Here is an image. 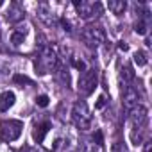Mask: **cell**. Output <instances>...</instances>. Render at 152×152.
I'll use <instances>...</instances> for the list:
<instances>
[{"label":"cell","mask_w":152,"mask_h":152,"mask_svg":"<svg viewBox=\"0 0 152 152\" xmlns=\"http://www.w3.org/2000/svg\"><path fill=\"white\" fill-rule=\"evenodd\" d=\"M34 68H36V72L39 75H47V73H50V72H54L57 68V56L48 45L41 47L39 56L34 61Z\"/></svg>","instance_id":"6da1fadb"},{"label":"cell","mask_w":152,"mask_h":152,"mask_svg":"<svg viewBox=\"0 0 152 152\" xmlns=\"http://www.w3.org/2000/svg\"><path fill=\"white\" fill-rule=\"evenodd\" d=\"M72 120L81 131H90L91 129V115L86 106V102H75L72 107Z\"/></svg>","instance_id":"7a4b0ae2"},{"label":"cell","mask_w":152,"mask_h":152,"mask_svg":"<svg viewBox=\"0 0 152 152\" xmlns=\"http://www.w3.org/2000/svg\"><path fill=\"white\" fill-rule=\"evenodd\" d=\"M97 81H99V72L97 68H86L81 77H79V86L77 90L83 93V95H91L97 88Z\"/></svg>","instance_id":"3957f363"},{"label":"cell","mask_w":152,"mask_h":152,"mask_svg":"<svg viewBox=\"0 0 152 152\" xmlns=\"http://www.w3.org/2000/svg\"><path fill=\"white\" fill-rule=\"evenodd\" d=\"M81 36H83V39H84L90 47H99V45H102V43L106 41V31H104L100 25H97V23L86 25V27L83 29Z\"/></svg>","instance_id":"277c9868"},{"label":"cell","mask_w":152,"mask_h":152,"mask_svg":"<svg viewBox=\"0 0 152 152\" xmlns=\"http://www.w3.org/2000/svg\"><path fill=\"white\" fill-rule=\"evenodd\" d=\"M23 131V122L20 120H4L0 124V134L4 141H15L22 136Z\"/></svg>","instance_id":"5b68a950"},{"label":"cell","mask_w":152,"mask_h":152,"mask_svg":"<svg viewBox=\"0 0 152 152\" xmlns=\"http://www.w3.org/2000/svg\"><path fill=\"white\" fill-rule=\"evenodd\" d=\"M73 7L77 9L79 16L84 20H93V18L102 15V4L100 2H83V0L79 2V0H75Z\"/></svg>","instance_id":"8992f818"},{"label":"cell","mask_w":152,"mask_h":152,"mask_svg":"<svg viewBox=\"0 0 152 152\" xmlns=\"http://www.w3.org/2000/svg\"><path fill=\"white\" fill-rule=\"evenodd\" d=\"M129 120H131L132 127L143 129L145 124H147V120H148V111H147V107L141 106V104H138L136 107H132V109L129 111Z\"/></svg>","instance_id":"52a82bcc"},{"label":"cell","mask_w":152,"mask_h":152,"mask_svg":"<svg viewBox=\"0 0 152 152\" xmlns=\"http://www.w3.org/2000/svg\"><path fill=\"white\" fill-rule=\"evenodd\" d=\"M138 100H140V95H138V90L132 88V86H127L125 91H124V99H122V104L125 109H132L138 106Z\"/></svg>","instance_id":"ba28073f"},{"label":"cell","mask_w":152,"mask_h":152,"mask_svg":"<svg viewBox=\"0 0 152 152\" xmlns=\"http://www.w3.org/2000/svg\"><path fill=\"white\" fill-rule=\"evenodd\" d=\"M23 16H25V11H23V7H22L18 2H13V4L9 6V9H7V15H6L7 22H11V23H18V22H22Z\"/></svg>","instance_id":"9c48e42d"},{"label":"cell","mask_w":152,"mask_h":152,"mask_svg":"<svg viewBox=\"0 0 152 152\" xmlns=\"http://www.w3.org/2000/svg\"><path fill=\"white\" fill-rule=\"evenodd\" d=\"M38 16H39V20H41L45 25H48V27H52V25H56V23L59 22V20L54 16L52 9H50L48 6H45V4L38 6Z\"/></svg>","instance_id":"30bf717a"},{"label":"cell","mask_w":152,"mask_h":152,"mask_svg":"<svg viewBox=\"0 0 152 152\" xmlns=\"http://www.w3.org/2000/svg\"><path fill=\"white\" fill-rule=\"evenodd\" d=\"M50 127H52L50 122H41V124L34 125V129H32V140H34L36 143H41V141L45 140L47 132L50 131Z\"/></svg>","instance_id":"8fae6325"},{"label":"cell","mask_w":152,"mask_h":152,"mask_svg":"<svg viewBox=\"0 0 152 152\" xmlns=\"http://www.w3.org/2000/svg\"><path fill=\"white\" fill-rule=\"evenodd\" d=\"M120 81H122L124 88H127L134 81V70H132L131 64H124V68L120 70Z\"/></svg>","instance_id":"7c38bea8"},{"label":"cell","mask_w":152,"mask_h":152,"mask_svg":"<svg viewBox=\"0 0 152 152\" xmlns=\"http://www.w3.org/2000/svg\"><path fill=\"white\" fill-rule=\"evenodd\" d=\"M16 97L13 91H4L2 95H0V111H7L9 107H13Z\"/></svg>","instance_id":"4fadbf2b"},{"label":"cell","mask_w":152,"mask_h":152,"mask_svg":"<svg viewBox=\"0 0 152 152\" xmlns=\"http://www.w3.org/2000/svg\"><path fill=\"white\" fill-rule=\"evenodd\" d=\"M107 7L113 15H124V11L127 9V2L125 0H109Z\"/></svg>","instance_id":"5bb4252c"},{"label":"cell","mask_w":152,"mask_h":152,"mask_svg":"<svg viewBox=\"0 0 152 152\" xmlns=\"http://www.w3.org/2000/svg\"><path fill=\"white\" fill-rule=\"evenodd\" d=\"M23 39H25V29H16V31L11 32V43H13L15 47L22 45Z\"/></svg>","instance_id":"9a60e30c"},{"label":"cell","mask_w":152,"mask_h":152,"mask_svg":"<svg viewBox=\"0 0 152 152\" xmlns=\"http://www.w3.org/2000/svg\"><path fill=\"white\" fill-rule=\"evenodd\" d=\"M131 141H132V145H141L143 143V129L132 127V131H131Z\"/></svg>","instance_id":"2e32d148"},{"label":"cell","mask_w":152,"mask_h":152,"mask_svg":"<svg viewBox=\"0 0 152 152\" xmlns=\"http://www.w3.org/2000/svg\"><path fill=\"white\" fill-rule=\"evenodd\" d=\"M134 63H136L138 66H145V64L148 63V59H147V54H145L143 50H138V52H134Z\"/></svg>","instance_id":"e0dca14e"},{"label":"cell","mask_w":152,"mask_h":152,"mask_svg":"<svg viewBox=\"0 0 152 152\" xmlns=\"http://www.w3.org/2000/svg\"><path fill=\"white\" fill-rule=\"evenodd\" d=\"M147 31H148V25H147V22L145 20H138L136 23H134V32L136 34H147Z\"/></svg>","instance_id":"ac0fdd59"},{"label":"cell","mask_w":152,"mask_h":152,"mask_svg":"<svg viewBox=\"0 0 152 152\" xmlns=\"http://www.w3.org/2000/svg\"><path fill=\"white\" fill-rule=\"evenodd\" d=\"M83 152H100V145H97L95 141H84Z\"/></svg>","instance_id":"d6986e66"},{"label":"cell","mask_w":152,"mask_h":152,"mask_svg":"<svg viewBox=\"0 0 152 152\" xmlns=\"http://www.w3.org/2000/svg\"><path fill=\"white\" fill-rule=\"evenodd\" d=\"M13 81L18 83V84H32V81L27 77V75H22V73H16L15 77H13Z\"/></svg>","instance_id":"ffe728a7"},{"label":"cell","mask_w":152,"mask_h":152,"mask_svg":"<svg viewBox=\"0 0 152 152\" xmlns=\"http://www.w3.org/2000/svg\"><path fill=\"white\" fill-rule=\"evenodd\" d=\"M48 102H50V99H48L47 95H38V97H36V104H38L39 107H47Z\"/></svg>","instance_id":"44dd1931"},{"label":"cell","mask_w":152,"mask_h":152,"mask_svg":"<svg viewBox=\"0 0 152 152\" xmlns=\"http://www.w3.org/2000/svg\"><path fill=\"white\" fill-rule=\"evenodd\" d=\"M106 102H107V100H106V97H104V95H100V97H99V100H97V104H95V109H102V107L106 106Z\"/></svg>","instance_id":"7402d4cb"},{"label":"cell","mask_w":152,"mask_h":152,"mask_svg":"<svg viewBox=\"0 0 152 152\" xmlns=\"http://www.w3.org/2000/svg\"><path fill=\"white\" fill-rule=\"evenodd\" d=\"M93 141H95L97 145H100V147H102V143H104V138H102V132H100V131H97V132H95V136H93Z\"/></svg>","instance_id":"603a6c76"},{"label":"cell","mask_w":152,"mask_h":152,"mask_svg":"<svg viewBox=\"0 0 152 152\" xmlns=\"http://www.w3.org/2000/svg\"><path fill=\"white\" fill-rule=\"evenodd\" d=\"M73 66L77 68V70H86V64L83 59H73Z\"/></svg>","instance_id":"cb8c5ba5"},{"label":"cell","mask_w":152,"mask_h":152,"mask_svg":"<svg viewBox=\"0 0 152 152\" xmlns=\"http://www.w3.org/2000/svg\"><path fill=\"white\" fill-rule=\"evenodd\" d=\"M20 152H41V150H39L38 147H23Z\"/></svg>","instance_id":"d4e9b609"},{"label":"cell","mask_w":152,"mask_h":152,"mask_svg":"<svg viewBox=\"0 0 152 152\" xmlns=\"http://www.w3.org/2000/svg\"><path fill=\"white\" fill-rule=\"evenodd\" d=\"M143 152H152V143L150 141H145L143 143Z\"/></svg>","instance_id":"484cf974"},{"label":"cell","mask_w":152,"mask_h":152,"mask_svg":"<svg viewBox=\"0 0 152 152\" xmlns=\"http://www.w3.org/2000/svg\"><path fill=\"white\" fill-rule=\"evenodd\" d=\"M111 152H125V150H124V148H122L118 143H115V145L111 147Z\"/></svg>","instance_id":"4316f807"},{"label":"cell","mask_w":152,"mask_h":152,"mask_svg":"<svg viewBox=\"0 0 152 152\" xmlns=\"http://www.w3.org/2000/svg\"><path fill=\"white\" fill-rule=\"evenodd\" d=\"M118 47H120V50H124V52H125V50L129 48V45H127L125 41H120V45H118Z\"/></svg>","instance_id":"83f0119b"},{"label":"cell","mask_w":152,"mask_h":152,"mask_svg":"<svg viewBox=\"0 0 152 152\" xmlns=\"http://www.w3.org/2000/svg\"><path fill=\"white\" fill-rule=\"evenodd\" d=\"M2 6H4V2H0V7H2Z\"/></svg>","instance_id":"f1b7e54d"}]
</instances>
